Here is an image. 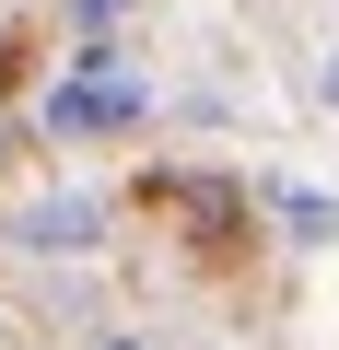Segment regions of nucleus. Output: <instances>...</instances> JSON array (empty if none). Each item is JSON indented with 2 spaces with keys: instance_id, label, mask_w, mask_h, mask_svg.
Returning a JSON list of instances; mask_svg holds the SVG:
<instances>
[{
  "instance_id": "f257e3e1",
  "label": "nucleus",
  "mask_w": 339,
  "mask_h": 350,
  "mask_svg": "<svg viewBox=\"0 0 339 350\" xmlns=\"http://www.w3.org/2000/svg\"><path fill=\"white\" fill-rule=\"evenodd\" d=\"M12 245L71 269V257H94V245H105V199H82V187H47V199H24V211H12Z\"/></svg>"
},
{
  "instance_id": "f03ea898",
  "label": "nucleus",
  "mask_w": 339,
  "mask_h": 350,
  "mask_svg": "<svg viewBox=\"0 0 339 350\" xmlns=\"http://www.w3.org/2000/svg\"><path fill=\"white\" fill-rule=\"evenodd\" d=\"M269 211H281L292 245H327V234H339V199H316V187H269Z\"/></svg>"
},
{
  "instance_id": "7ed1b4c3",
  "label": "nucleus",
  "mask_w": 339,
  "mask_h": 350,
  "mask_svg": "<svg viewBox=\"0 0 339 350\" xmlns=\"http://www.w3.org/2000/svg\"><path fill=\"white\" fill-rule=\"evenodd\" d=\"M71 12H82V24H117V12H129V0H71Z\"/></svg>"
},
{
  "instance_id": "20e7f679",
  "label": "nucleus",
  "mask_w": 339,
  "mask_h": 350,
  "mask_svg": "<svg viewBox=\"0 0 339 350\" xmlns=\"http://www.w3.org/2000/svg\"><path fill=\"white\" fill-rule=\"evenodd\" d=\"M327 105H339V59H327Z\"/></svg>"
},
{
  "instance_id": "39448f33",
  "label": "nucleus",
  "mask_w": 339,
  "mask_h": 350,
  "mask_svg": "<svg viewBox=\"0 0 339 350\" xmlns=\"http://www.w3.org/2000/svg\"><path fill=\"white\" fill-rule=\"evenodd\" d=\"M105 350H140V338H105Z\"/></svg>"
},
{
  "instance_id": "423d86ee",
  "label": "nucleus",
  "mask_w": 339,
  "mask_h": 350,
  "mask_svg": "<svg viewBox=\"0 0 339 350\" xmlns=\"http://www.w3.org/2000/svg\"><path fill=\"white\" fill-rule=\"evenodd\" d=\"M0 152H12V129H0Z\"/></svg>"
}]
</instances>
